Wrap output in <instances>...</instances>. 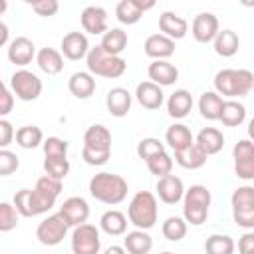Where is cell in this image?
<instances>
[{
    "label": "cell",
    "mask_w": 254,
    "mask_h": 254,
    "mask_svg": "<svg viewBox=\"0 0 254 254\" xmlns=\"http://www.w3.org/2000/svg\"><path fill=\"white\" fill-rule=\"evenodd\" d=\"M62 189H64L62 181H58L50 175H42L36 181L34 189H20L14 194L12 202L18 208L20 216H26V218L40 216V214H46L52 206H56V200H58Z\"/></svg>",
    "instance_id": "obj_1"
},
{
    "label": "cell",
    "mask_w": 254,
    "mask_h": 254,
    "mask_svg": "<svg viewBox=\"0 0 254 254\" xmlns=\"http://www.w3.org/2000/svg\"><path fill=\"white\" fill-rule=\"evenodd\" d=\"M111 157V131L101 125L93 123L83 133V149L81 159L91 167H101Z\"/></svg>",
    "instance_id": "obj_2"
},
{
    "label": "cell",
    "mask_w": 254,
    "mask_h": 254,
    "mask_svg": "<svg viewBox=\"0 0 254 254\" xmlns=\"http://www.w3.org/2000/svg\"><path fill=\"white\" fill-rule=\"evenodd\" d=\"M129 185L121 175L101 171L89 179V194L103 204H119L127 198Z\"/></svg>",
    "instance_id": "obj_3"
},
{
    "label": "cell",
    "mask_w": 254,
    "mask_h": 254,
    "mask_svg": "<svg viewBox=\"0 0 254 254\" xmlns=\"http://www.w3.org/2000/svg\"><path fill=\"white\" fill-rule=\"evenodd\" d=\"M252 87H254V73L250 69L224 67L214 75V91L228 99L244 97L252 91Z\"/></svg>",
    "instance_id": "obj_4"
},
{
    "label": "cell",
    "mask_w": 254,
    "mask_h": 254,
    "mask_svg": "<svg viewBox=\"0 0 254 254\" xmlns=\"http://www.w3.org/2000/svg\"><path fill=\"white\" fill-rule=\"evenodd\" d=\"M129 222L139 230H149L157 224L159 218V204L157 196L151 190H137L127 206Z\"/></svg>",
    "instance_id": "obj_5"
},
{
    "label": "cell",
    "mask_w": 254,
    "mask_h": 254,
    "mask_svg": "<svg viewBox=\"0 0 254 254\" xmlns=\"http://www.w3.org/2000/svg\"><path fill=\"white\" fill-rule=\"evenodd\" d=\"M210 202H212V196L204 185H190V189H187L183 196V218L190 226L204 224L208 218Z\"/></svg>",
    "instance_id": "obj_6"
},
{
    "label": "cell",
    "mask_w": 254,
    "mask_h": 254,
    "mask_svg": "<svg viewBox=\"0 0 254 254\" xmlns=\"http://www.w3.org/2000/svg\"><path fill=\"white\" fill-rule=\"evenodd\" d=\"M85 65L91 75H99V77H107V79H117L127 69V62L121 56H111L101 46H95L89 50V54L85 58Z\"/></svg>",
    "instance_id": "obj_7"
},
{
    "label": "cell",
    "mask_w": 254,
    "mask_h": 254,
    "mask_svg": "<svg viewBox=\"0 0 254 254\" xmlns=\"http://www.w3.org/2000/svg\"><path fill=\"white\" fill-rule=\"evenodd\" d=\"M230 204L236 226L244 230H254V187L242 185L234 189L230 196Z\"/></svg>",
    "instance_id": "obj_8"
},
{
    "label": "cell",
    "mask_w": 254,
    "mask_h": 254,
    "mask_svg": "<svg viewBox=\"0 0 254 254\" xmlns=\"http://www.w3.org/2000/svg\"><path fill=\"white\" fill-rule=\"evenodd\" d=\"M8 85H10L12 93L22 101H36L42 95V89H44L42 79L34 71H30L26 67L16 69L10 75V83Z\"/></svg>",
    "instance_id": "obj_9"
},
{
    "label": "cell",
    "mask_w": 254,
    "mask_h": 254,
    "mask_svg": "<svg viewBox=\"0 0 254 254\" xmlns=\"http://www.w3.org/2000/svg\"><path fill=\"white\" fill-rule=\"evenodd\" d=\"M71 252L73 254H99L101 250V238L99 228L95 224H79L71 232Z\"/></svg>",
    "instance_id": "obj_10"
},
{
    "label": "cell",
    "mask_w": 254,
    "mask_h": 254,
    "mask_svg": "<svg viewBox=\"0 0 254 254\" xmlns=\"http://www.w3.org/2000/svg\"><path fill=\"white\" fill-rule=\"evenodd\" d=\"M67 230H69L67 222L64 220V216H62L60 212H56V214L46 216V218L38 224V228H36V238H38V242L44 244V246H58V244L67 236Z\"/></svg>",
    "instance_id": "obj_11"
},
{
    "label": "cell",
    "mask_w": 254,
    "mask_h": 254,
    "mask_svg": "<svg viewBox=\"0 0 254 254\" xmlns=\"http://www.w3.org/2000/svg\"><path fill=\"white\" fill-rule=\"evenodd\" d=\"M234 173L242 181H254V143L250 139H240L232 149Z\"/></svg>",
    "instance_id": "obj_12"
},
{
    "label": "cell",
    "mask_w": 254,
    "mask_h": 254,
    "mask_svg": "<svg viewBox=\"0 0 254 254\" xmlns=\"http://www.w3.org/2000/svg\"><path fill=\"white\" fill-rule=\"evenodd\" d=\"M220 32V22L212 12H200L194 16L190 24V34L198 44H208L214 42V38Z\"/></svg>",
    "instance_id": "obj_13"
},
{
    "label": "cell",
    "mask_w": 254,
    "mask_h": 254,
    "mask_svg": "<svg viewBox=\"0 0 254 254\" xmlns=\"http://www.w3.org/2000/svg\"><path fill=\"white\" fill-rule=\"evenodd\" d=\"M6 56L12 64H16L20 69L26 67L28 64H32V60H36L38 52H36V46L30 38L26 36H16L12 38L10 46L6 48Z\"/></svg>",
    "instance_id": "obj_14"
},
{
    "label": "cell",
    "mask_w": 254,
    "mask_h": 254,
    "mask_svg": "<svg viewBox=\"0 0 254 254\" xmlns=\"http://www.w3.org/2000/svg\"><path fill=\"white\" fill-rule=\"evenodd\" d=\"M58 212L64 216V220L67 222L69 228L71 226L75 228V226L87 222V218H89V204H87V200L83 196H69V198H65L62 202Z\"/></svg>",
    "instance_id": "obj_15"
},
{
    "label": "cell",
    "mask_w": 254,
    "mask_h": 254,
    "mask_svg": "<svg viewBox=\"0 0 254 254\" xmlns=\"http://www.w3.org/2000/svg\"><path fill=\"white\" fill-rule=\"evenodd\" d=\"M151 8H155V2H153V0H149V2H141V0H121V2H117V6H115V18H117L121 24L131 26V24H137V22L143 18V14H145L147 10H151Z\"/></svg>",
    "instance_id": "obj_16"
},
{
    "label": "cell",
    "mask_w": 254,
    "mask_h": 254,
    "mask_svg": "<svg viewBox=\"0 0 254 254\" xmlns=\"http://www.w3.org/2000/svg\"><path fill=\"white\" fill-rule=\"evenodd\" d=\"M155 190H157V196L161 202L165 204H177L183 200L185 196V185L183 181L177 177V175H167L163 179H157V185H155Z\"/></svg>",
    "instance_id": "obj_17"
},
{
    "label": "cell",
    "mask_w": 254,
    "mask_h": 254,
    "mask_svg": "<svg viewBox=\"0 0 254 254\" xmlns=\"http://www.w3.org/2000/svg\"><path fill=\"white\" fill-rule=\"evenodd\" d=\"M64 58L71 60V62H77V60H83L87 58L89 54V42H87V36L83 32H67L64 38H62V46H60Z\"/></svg>",
    "instance_id": "obj_18"
},
{
    "label": "cell",
    "mask_w": 254,
    "mask_h": 254,
    "mask_svg": "<svg viewBox=\"0 0 254 254\" xmlns=\"http://www.w3.org/2000/svg\"><path fill=\"white\" fill-rule=\"evenodd\" d=\"M81 28L91 36H103L107 28V10L101 6H85L81 12Z\"/></svg>",
    "instance_id": "obj_19"
},
{
    "label": "cell",
    "mask_w": 254,
    "mask_h": 254,
    "mask_svg": "<svg viewBox=\"0 0 254 254\" xmlns=\"http://www.w3.org/2000/svg\"><path fill=\"white\" fill-rule=\"evenodd\" d=\"M143 52L153 62L155 60H169L175 54V40L163 36L161 32L159 34H151L143 44Z\"/></svg>",
    "instance_id": "obj_20"
},
{
    "label": "cell",
    "mask_w": 254,
    "mask_h": 254,
    "mask_svg": "<svg viewBox=\"0 0 254 254\" xmlns=\"http://www.w3.org/2000/svg\"><path fill=\"white\" fill-rule=\"evenodd\" d=\"M147 75H149V81H153L161 87H167V85H173L179 79V69L169 60H155V62L149 64Z\"/></svg>",
    "instance_id": "obj_21"
},
{
    "label": "cell",
    "mask_w": 254,
    "mask_h": 254,
    "mask_svg": "<svg viewBox=\"0 0 254 254\" xmlns=\"http://www.w3.org/2000/svg\"><path fill=\"white\" fill-rule=\"evenodd\" d=\"M135 99L139 101L141 107L145 109H159L165 103V93L163 87L153 83V81H141L135 89Z\"/></svg>",
    "instance_id": "obj_22"
},
{
    "label": "cell",
    "mask_w": 254,
    "mask_h": 254,
    "mask_svg": "<svg viewBox=\"0 0 254 254\" xmlns=\"http://www.w3.org/2000/svg\"><path fill=\"white\" fill-rule=\"evenodd\" d=\"M133 95L125 87H111L105 95V107L113 117H125L131 111Z\"/></svg>",
    "instance_id": "obj_23"
},
{
    "label": "cell",
    "mask_w": 254,
    "mask_h": 254,
    "mask_svg": "<svg viewBox=\"0 0 254 254\" xmlns=\"http://www.w3.org/2000/svg\"><path fill=\"white\" fill-rule=\"evenodd\" d=\"M159 30L163 36H167L171 40H183L189 32V22L183 16L167 10L159 16Z\"/></svg>",
    "instance_id": "obj_24"
},
{
    "label": "cell",
    "mask_w": 254,
    "mask_h": 254,
    "mask_svg": "<svg viewBox=\"0 0 254 254\" xmlns=\"http://www.w3.org/2000/svg\"><path fill=\"white\" fill-rule=\"evenodd\" d=\"M194 143L200 147V151H202L206 157H210V155H216V153L222 151V147H224V135H222V131L216 129V127H202V129L196 133Z\"/></svg>",
    "instance_id": "obj_25"
},
{
    "label": "cell",
    "mask_w": 254,
    "mask_h": 254,
    "mask_svg": "<svg viewBox=\"0 0 254 254\" xmlns=\"http://www.w3.org/2000/svg\"><path fill=\"white\" fill-rule=\"evenodd\" d=\"M67 89L73 97L77 99H87L95 91V75H91L87 69L85 71H75L67 79Z\"/></svg>",
    "instance_id": "obj_26"
},
{
    "label": "cell",
    "mask_w": 254,
    "mask_h": 254,
    "mask_svg": "<svg viewBox=\"0 0 254 254\" xmlns=\"http://www.w3.org/2000/svg\"><path fill=\"white\" fill-rule=\"evenodd\" d=\"M192 105H194V101H192L190 91H187V89H175L169 95V99H167V113L173 119H185L190 113Z\"/></svg>",
    "instance_id": "obj_27"
},
{
    "label": "cell",
    "mask_w": 254,
    "mask_h": 254,
    "mask_svg": "<svg viewBox=\"0 0 254 254\" xmlns=\"http://www.w3.org/2000/svg\"><path fill=\"white\" fill-rule=\"evenodd\" d=\"M36 64L44 73L58 75L64 69V54L58 52L56 48H42V50H38Z\"/></svg>",
    "instance_id": "obj_28"
},
{
    "label": "cell",
    "mask_w": 254,
    "mask_h": 254,
    "mask_svg": "<svg viewBox=\"0 0 254 254\" xmlns=\"http://www.w3.org/2000/svg\"><path fill=\"white\" fill-rule=\"evenodd\" d=\"M123 248L127 250V254H149L153 248V238L147 230H131L125 234L123 238Z\"/></svg>",
    "instance_id": "obj_29"
},
{
    "label": "cell",
    "mask_w": 254,
    "mask_h": 254,
    "mask_svg": "<svg viewBox=\"0 0 254 254\" xmlns=\"http://www.w3.org/2000/svg\"><path fill=\"white\" fill-rule=\"evenodd\" d=\"M224 99L216 91H204L198 97V111L206 121H218L222 113Z\"/></svg>",
    "instance_id": "obj_30"
},
{
    "label": "cell",
    "mask_w": 254,
    "mask_h": 254,
    "mask_svg": "<svg viewBox=\"0 0 254 254\" xmlns=\"http://www.w3.org/2000/svg\"><path fill=\"white\" fill-rule=\"evenodd\" d=\"M175 163L181 165L183 169H189V171H196L200 167H204L206 163V155L200 151V147L196 143L181 149V151H175Z\"/></svg>",
    "instance_id": "obj_31"
},
{
    "label": "cell",
    "mask_w": 254,
    "mask_h": 254,
    "mask_svg": "<svg viewBox=\"0 0 254 254\" xmlns=\"http://www.w3.org/2000/svg\"><path fill=\"white\" fill-rule=\"evenodd\" d=\"M99 228L109 236H121L127 234V216L121 210H105L99 218Z\"/></svg>",
    "instance_id": "obj_32"
},
{
    "label": "cell",
    "mask_w": 254,
    "mask_h": 254,
    "mask_svg": "<svg viewBox=\"0 0 254 254\" xmlns=\"http://www.w3.org/2000/svg\"><path fill=\"white\" fill-rule=\"evenodd\" d=\"M165 141L173 151H181L194 143V135L185 123H173L165 133Z\"/></svg>",
    "instance_id": "obj_33"
},
{
    "label": "cell",
    "mask_w": 254,
    "mask_h": 254,
    "mask_svg": "<svg viewBox=\"0 0 254 254\" xmlns=\"http://www.w3.org/2000/svg\"><path fill=\"white\" fill-rule=\"evenodd\" d=\"M246 119V107L238 99H224L222 113H220V123L224 127H238Z\"/></svg>",
    "instance_id": "obj_34"
},
{
    "label": "cell",
    "mask_w": 254,
    "mask_h": 254,
    "mask_svg": "<svg viewBox=\"0 0 254 254\" xmlns=\"http://www.w3.org/2000/svg\"><path fill=\"white\" fill-rule=\"evenodd\" d=\"M214 52L220 56V58H232L238 48H240V38L234 30H220L218 36L214 38Z\"/></svg>",
    "instance_id": "obj_35"
},
{
    "label": "cell",
    "mask_w": 254,
    "mask_h": 254,
    "mask_svg": "<svg viewBox=\"0 0 254 254\" xmlns=\"http://www.w3.org/2000/svg\"><path fill=\"white\" fill-rule=\"evenodd\" d=\"M127 42H129L127 32H123L121 28H111L101 36V44L99 46L111 56H121V52L127 48Z\"/></svg>",
    "instance_id": "obj_36"
},
{
    "label": "cell",
    "mask_w": 254,
    "mask_h": 254,
    "mask_svg": "<svg viewBox=\"0 0 254 254\" xmlns=\"http://www.w3.org/2000/svg\"><path fill=\"white\" fill-rule=\"evenodd\" d=\"M44 133L38 125H24L16 131V143L22 149H36L40 145H44Z\"/></svg>",
    "instance_id": "obj_37"
},
{
    "label": "cell",
    "mask_w": 254,
    "mask_h": 254,
    "mask_svg": "<svg viewBox=\"0 0 254 254\" xmlns=\"http://www.w3.org/2000/svg\"><path fill=\"white\" fill-rule=\"evenodd\" d=\"M187 230H189V222L183 218V216H169L163 226H161V232L167 240L171 242H179L187 236Z\"/></svg>",
    "instance_id": "obj_38"
},
{
    "label": "cell",
    "mask_w": 254,
    "mask_h": 254,
    "mask_svg": "<svg viewBox=\"0 0 254 254\" xmlns=\"http://www.w3.org/2000/svg\"><path fill=\"white\" fill-rule=\"evenodd\" d=\"M236 244L228 234H210L204 242L206 254H234Z\"/></svg>",
    "instance_id": "obj_39"
},
{
    "label": "cell",
    "mask_w": 254,
    "mask_h": 254,
    "mask_svg": "<svg viewBox=\"0 0 254 254\" xmlns=\"http://www.w3.org/2000/svg\"><path fill=\"white\" fill-rule=\"evenodd\" d=\"M147 169L157 179H163V177L171 175V171H173V157L167 151H163V153H159V155H155L153 159L147 161Z\"/></svg>",
    "instance_id": "obj_40"
},
{
    "label": "cell",
    "mask_w": 254,
    "mask_h": 254,
    "mask_svg": "<svg viewBox=\"0 0 254 254\" xmlns=\"http://www.w3.org/2000/svg\"><path fill=\"white\" fill-rule=\"evenodd\" d=\"M44 171H46V175H50L58 181H64L69 173V161H67V157H46Z\"/></svg>",
    "instance_id": "obj_41"
},
{
    "label": "cell",
    "mask_w": 254,
    "mask_h": 254,
    "mask_svg": "<svg viewBox=\"0 0 254 254\" xmlns=\"http://www.w3.org/2000/svg\"><path fill=\"white\" fill-rule=\"evenodd\" d=\"M163 151H165V145L159 139H155V137H145V139H141L137 143V157L143 159L145 163L149 159H153L155 155L163 153Z\"/></svg>",
    "instance_id": "obj_42"
},
{
    "label": "cell",
    "mask_w": 254,
    "mask_h": 254,
    "mask_svg": "<svg viewBox=\"0 0 254 254\" xmlns=\"http://www.w3.org/2000/svg\"><path fill=\"white\" fill-rule=\"evenodd\" d=\"M18 208L14 202H0V232H10L18 224Z\"/></svg>",
    "instance_id": "obj_43"
},
{
    "label": "cell",
    "mask_w": 254,
    "mask_h": 254,
    "mask_svg": "<svg viewBox=\"0 0 254 254\" xmlns=\"http://www.w3.org/2000/svg\"><path fill=\"white\" fill-rule=\"evenodd\" d=\"M42 149H44V157H67L69 143L60 137H48L44 141Z\"/></svg>",
    "instance_id": "obj_44"
},
{
    "label": "cell",
    "mask_w": 254,
    "mask_h": 254,
    "mask_svg": "<svg viewBox=\"0 0 254 254\" xmlns=\"http://www.w3.org/2000/svg\"><path fill=\"white\" fill-rule=\"evenodd\" d=\"M18 167H20L18 155L12 153V151H8V149H0V175L2 177H8L14 171H18Z\"/></svg>",
    "instance_id": "obj_45"
},
{
    "label": "cell",
    "mask_w": 254,
    "mask_h": 254,
    "mask_svg": "<svg viewBox=\"0 0 254 254\" xmlns=\"http://www.w3.org/2000/svg\"><path fill=\"white\" fill-rule=\"evenodd\" d=\"M32 10H34L38 16L50 18V16H56V14H58L60 2H58V0H36V2H32Z\"/></svg>",
    "instance_id": "obj_46"
},
{
    "label": "cell",
    "mask_w": 254,
    "mask_h": 254,
    "mask_svg": "<svg viewBox=\"0 0 254 254\" xmlns=\"http://www.w3.org/2000/svg\"><path fill=\"white\" fill-rule=\"evenodd\" d=\"M14 107V93L10 89V85H2V93H0V115L2 119L12 111Z\"/></svg>",
    "instance_id": "obj_47"
},
{
    "label": "cell",
    "mask_w": 254,
    "mask_h": 254,
    "mask_svg": "<svg viewBox=\"0 0 254 254\" xmlns=\"http://www.w3.org/2000/svg\"><path fill=\"white\" fill-rule=\"evenodd\" d=\"M12 139H16V131L12 123L8 119H0V147L6 149L12 143Z\"/></svg>",
    "instance_id": "obj_48"
},
{
    "label": "cell",
    "mask_w": 254,
    "mask_h": 254,
    "mask_svg": "<svg viewBox=\"0 0 254 254\" xmlns=\"http://www.w3.org/2000/svg\"><path fill=\"white\" fill-rule=\"evenodd\" d=\"M238 252L240 254H254V230H246L238 238Z\"/></svg>",
    "instance_id": "obj_49"
},
{
    "label": "cell",
    "mask_w": 254,
    "mask_h": 254,
    "mask_svg": "<svg viewBox=\"0 0 254 254\" xmlns=\"http://www.w3.org/2000/svg\"><path fill=\"white\" fill-rule=\"evenodd\" d=\"M8 36H10V32H8L6 22H0V46H10L12 40H8Z\"/></svg>",
    "instance_id": "obj_50"
},
{
    "label": "cell",
    "mask_w": 254,
    "mask_h": 254,
    "mask_svg": "<svg viewBox=\"0 0 254 254\" xmlns=\"http://www.w3.org/2000/svg\"><path fill=\"white\" fill-rule=\"evenodd\" d=\"M103 254H127V250L123 246H119V244H111L109 248L103 250Z\"/></svg>",
    "instance_id": "obj_51"
},
{
    "label": "cell",
    "mask_w": 254,
    "mask_h": 254,
    "mask_svg": "<svg viewBox=\"0 0 254 254\" xmlns=\"http://www.w3.org/2000/svg\"><path fill=\"white\" fill-rule=\"evenodd\" d=\"M246 133H248V139L254 143V117L248 121V127H246Z\"/></svg>",
    "instance_id": "obj_52"
},
{
    "label": "cell",
    "mask_w": 254,
    "mask_h": 254,
    "mask_svg": "<svg viewBox=\"0 0 254 254\" xmlns=\"http://www.w3.org/2000/svg\"><path fill=\"white\" fill-rule=\"evenodd\" d=\"M161 254H175V252H169V250H165V252H161Z\"/></svg>",
    "instance_id": "obj_53"
},
{
    "label": "cell",
    "mask_w": 254,
    "mask_h": 254,
    "mask_svg": "<svg viewBox=\"0 0 254 254\" xmlns=\"http://www.w3.org/2000/svg\"><path fill=\"white\" fill-rule=\"evenodd\" d=\"M252 91H254V87H252Z\"/></svg>",
    "instance_id": "obj_54"
}]
</instances>
